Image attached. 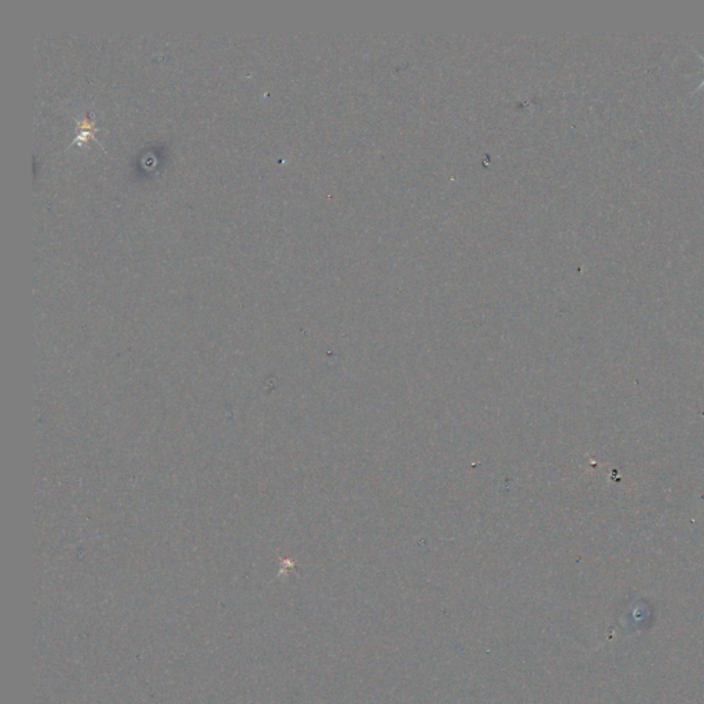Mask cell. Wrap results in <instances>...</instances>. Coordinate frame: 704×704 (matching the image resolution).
Returning <instances> with one entry per match:
<instances>
[{
    "instance_id": "7a4b0ae2",
    "label": "cell",
    "mask_w": 704,
    "mask_h": 704,
    "mask_svg": "<svg viewBox=\"0 0 704 704\" xmlns=\"http://www.w3.org/2000/svg\"><path fill=\"white\" fill-rule=\"evenodd\" d=\"M698 55H699V58H702V59H703V61H704L703 55H701V54H698ZM703 86H704V66H703V82H702V83H701V86H699V87H698V90H701V89H702V87H703Z\"/></svg>"
},
{
    "instance_id": "6da1fadb",
    "label": "cell",
    "mask_w": 704,
    "mask_h": 704,
    "mask_svg": "<svg viewBox=\"0 0 704 704\" xmlns=\"http://www.w3.org/2000/svg\"><path fill=\"white\" fill-rule=\"evenodd\" d=\"M95 132H97L95 121L91 120L89 116H84L79 121V135H77L76 141H86V139L94 138Z\"/></svg>"
}]
</instances>
